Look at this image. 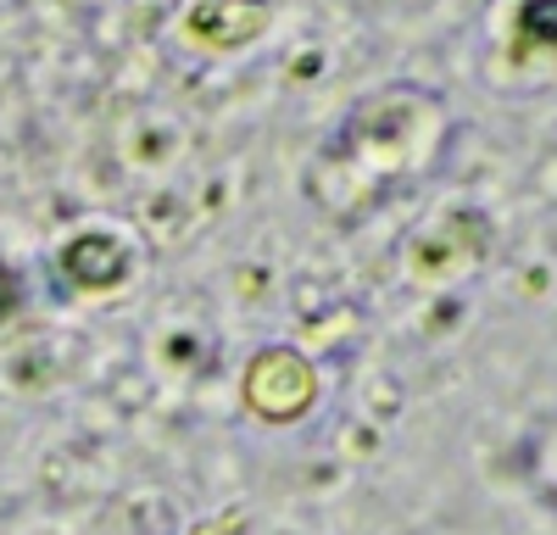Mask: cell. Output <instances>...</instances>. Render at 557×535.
Here are the masks:
<instances>
[{"label": "cell", "instance_id": "1", "mask_svg": "<svg viewBox=\"0 0 557 535\" xmlns=\"http://www.w3.org/2000/svg\"><path fill=\"white\" fill-rule=\"evenodd\" d=\"M62 262H67V274H73L78 285H107V279H117V274H123V251H117L112 240H101V235L73 240Z\"/></svg>", "mask_w": 557, "mask_h": 535}, {"label": "cell", "instance_id": "2", "mask_svg": "<svg viewBox=\"0 0 557 535\" xmlns=\"http://www.w3.org/2000/svg\"><path fill=\"white\" fill-rule=\"evenodd\" d=\"M12 307H17V274H12L7 262H0V319H7Z\"/></svg>", "mask_w": 557, "mask_h": 535}]
</instances>
